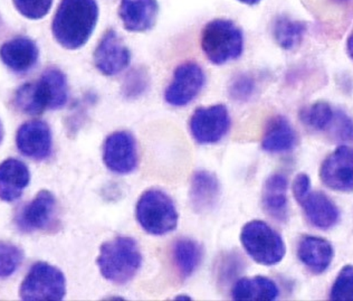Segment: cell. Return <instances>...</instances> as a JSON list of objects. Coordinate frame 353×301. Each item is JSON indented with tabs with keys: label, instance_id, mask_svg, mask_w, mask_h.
Segmentation results:
<instances>
[{
	"label": "cell",
	"instance_id": "cell-11",
	"mask_svg": "<svg viewBox=\"0 0 353 301\" xmlns=\"http://www.w3.org/2000/svg\"><path fill=\"white\" fill-rule=\"evenodd\" d=\"M57 213L55 196L48 191H41L19 211L16 216V225L24 233L48 231L57 223Z\"/></svg>",
	"mask_w": 353,
	"mask_h": 301
},
{
	"label": "cell",
	"instance_id": "cell-4",
	"mask_svg": "<svg viewBox=\"0 0 353 301\" xmlns=\"http://www.w3.org/2000/svg\"><path fill=\"white\" fill-rule=\"evenodd\" d=\"M139 225L148 234L161 236L176 230L179 221L172 198L161 189H148L140 198L136 207Z\"/></svg>",
	"mask_w": 353,
	"mask_h": 301
},
{
	"label": "cell",
	"instance_id": "cell-20",
	"mask_svg": "<svg viewBox=\"0 0 353 301\" xmlns=\"http://www.w3.org/2000/svg\"><path fill=\"white\" fill-rule=\"evenodd\" d=\"M300 204L303 207L306 219L315 228L329 230L338 224L340 220L339 208L323 193L310 192Z\"/></svg>",
	"mask_w": 353,
	"mask_h": 301
},
{
	"label": "cell",
	"instance_id": "cell-34",
	"mask_svg": "<svg viewBox=\"0 0 353 301\" xmlns=\"http://www.w3.org/2000/svg\"><path fill=\"white\" fill-rule=\"evenodd\" d=\"M347 50L351 59H353V33H351L350 36H349V39H347Z\"/></svg>",
	"mask_w": 353,
	"mask_h": 301
},
{
	"label": "cell",
	"instance_id": "cell-18",
	"mask_svg": "<svg viewBox=\"0 0 353 301\" xmlns=\"http://www.w3.org/2000/svg\"><path fill=\"white\" fill-rule=\"evenodd\" d=\"M30 169L21 160L10 158L0 164V200L17 201L30 185Z\"/></svg>",
	"mask_w": 353,
	"mask_h": 301
},
{
	"label": "cell",
	"instance_id": "cell-30",
	"mask_svg": "<svg viewBox=\"0 0 353 301\" xmlns=\"http://www.w3.org/2000/svg\"><path fill=\"white\" fill-rule=\"evenodd\" d=\"M21 15L30 19H41L48 15L53 0H14Z\"/></svg>",
	"mask_w": 353,
	"mask_h": 301
},
{
	"label": "cell",
	"instance_id": "cell-3",
	"mask_svg": "<svg viewBox=\"0 0 353 301\" xmlns=\"http://www.w3.org/2000/svg\"><path fill=\"white\" fill-rule=\"evenodd\" d=\"M201 50L209 62L224 66L239 59L244 50V35L233 21L217 18L201 32Z\"/></svg>",
	"mask_w": 353,
	"mask_h": 301
},
{
	"label": "cell",
	"instance_id": "cell-27",
	"mask_svg": "<svg viewBox=\"0 0 353 301\" xmlns=\"http://www.w3.org/2000/svg\"><path fill=\"white\" fill-rule=\"evenodd\" d=\"M24 259V253L17 245L0 241V278L10 277L17 271Z\"/></svg>",
	"mask_w": 353,
	"mask_h": 301
},
{
	"label": "cell",
	"instance_id": "cell-6",
	"mask_svg": "<svg viewBox=\"0 0 353 301\" xmlns=\"http://www.w3.org/2000/svg\"><path fill=\"white\" fill-rule=\"evenodd\" d=\"M68 98V80L57 68H48L37 82L26 86L25 101L34 115H41L45 110L61 109Z\"/></svg>",
	"mask_w": 353,
	"mask_h": 301
},
{
	"label": "cell",
	"instance_id": "cell-35",
	"mask_svg": "<svg viewBox=\"0 0 353 301\" xmlns=\"http://www.w3.org/2000/svg\"><path fill=\"white\" fill-rule=\"evenodd\" d=\"M239 3H245V5H250V6H254L261 1V0H239Z\"/></svg>",
	"mask_w": 353,
	"mask_h": 301
},
{
	"label": "cell",
	"instance_id": "cell-12",
	"mask_svg": "<svg viewBox=\"0 0 353 301\" xmlns=\"http://www.w3.org/2000/svg\"><path fill=\"white\" fill-rule=\"evenodd\" d=\"M322 183L339 193L353 192V148L340 146L327 156L320 168Z\"/></svg>",
	"mask_w": 353,
	"mask_h": 301
},
{
	"label": "cell",
	"instance_id": "cell-24",
	"mask_svg": "<svg viewBox=\"0 0 353 301\" xmlns=\"http://www.w3.org/2000/svg\"><path fill=\"white\" fill-rule=\"evenodd\" d=\"M171 257L178 275L183 279H188L201 264L203 246L192 239H179L172 245Z\"/></svg>",
	"mask_w": 353,
	"mask_h": 301
},
{
	"label": "cell",
	"instance_id": "cell-16",
	"mask_svg": "<svg viewBox=\"0 0 353 301\" xmlns=\"http://www.w3.org/2000/svg\"><path fill=\"white\" fill-rule=\"evenodd\" d=\"M221 187L215 174L208 171H197L192 175L189 188V200L194 212H212L221 198Z\"/></svg>",
	"mask_w": 353,
	"mask_h": 301
},
{
	"label": "cell",
	"instance_id": "cell-2",
	"mask_svg": "<svg viewBox=\"0 0 353 301\" xmlns=\"http://www.w3.org/2000/svg\"><path fill=\"white\" fill-rule=\"evenodd\" d=\"M97 263L105 280L123 286L138 275L142 254L136 240L118 236L102 244Z\"/></svg>",
	"mask_w": 353,
	"mask_h": 301
},
{
	"label": "cell",
	"instance_id": "cell-29",
	"mask_svg": "<svg viewBox=\"0 0 353 301\" xmlns=\"http://www.w3.org/2000/svg\"><path fill=\"white\" fill-rule=\"evenodd\" d=\"M330 298L332 300L353 301V266L342 269L334 284Z\"/></svg>",
	"mask_w": 353,
	"mask_h": 301
},
{
	"label": "cell",
	"instance_id": "cell-33",
	"mask_svg": "<svg viewBox=\"0 0 353 301\" xmlns=\"http://www.w3.org/2000/svg\"><path fill=\"white\" fill-rule=\"evenodd\" d=\"M311 192V180L306 174H299L293 183L294 197L300 203L309 193Z\"/></svg>",
	"mask_w": 353,
	"mask_h": 301
},
{
	"label": "cell",
	"instance_id": "cell-14",
	"mask_svg": "<svg viewBox=\"0 0 353 301\" xmlns=\"http://www.w3.org/2000/svg\"><path fill=\"white\" fill-rule=\"evenodd\" d=\"M16 144L18 150L30 159H48L53 151V136L48 124L41 120H32L23 124L17 131Z\"/></svg>",
	"mask_w": 353,
	"mask_h": 301
},
{
	"label": "cell",
	"instance_id": "cell-21",
	"mask_svg": "<svg viewBox=\"0 0 353 301\" xmlns=\"http://www.w3.org/2000/svg\"><path fill=\"white\" fill-rule=\"evenodd\" d=\"M288 178L283 174H273L263 187L262 204L265 212L276 221L284 222L289 216Z\"/></svg>",
	"mask_w": 353,
	"mask_h": 301
},
{
	"label": "cell",
	"instance_id": "cell-23",
	"mask_svg": "<svg viewBox=\"0 0 353 301\" xmlns=\"http://www.w3.org/2000/svg\"><path fill=\"white\" fill-rule=\"evenodd\" d=\"M279 295V287L266 277L243 278L236 281L232 289V297L239 301H273Z\"/></svg>",
	"mask_w": 353,
	"mask_h": 301
},
{
	"label": "cell",
	"instance_id": "cell-28",
	"mask_svg": "<svg viewBox=\"0 0 353 301\" xmlns=\"http://www.w3.org/2000/svg\"><path fill=\"white\" fill-rule=\"evenodd\" d=\"M149 77L143 70L137 68L130 72L125 77L123 86H122V95L128 100H134L145 95L149 88Z\"/></svg>",
	"mask_w": 353,
	"mask_h": 301
},
{
	"label": "cell",
	"instance_id": "cell-13",
	"mask_svg": "<svg viewBox=\"0 0 353 301\" xmlns=\"http://www.w3.org/2000/svg\"><path fill=\"white\" fill-rule=\"evenodd\" d=\"M131 62V53L118 33L109 30L104 34L94 52L95 68L106 77L123 72Z\"/></svg>",
	"mask_w": 353,
	"mask_h": 301
},
{
	"label": "cell",
	"instance_id": "cell-31",
	"mask_svg": "<svg viewBox=\"0 0 353 301\" xmlns=\"http://www.w3.org/2000/svg\"><path fill=\"white\" fill-rule=\"evenodd\" d=\"M255 90L254 81L246 75L234 79L230 86V95L236 101H248Z\"/></svg>",
	"mask_w": 353,
	"mask_h": 301
},
{
	"label": "cell",
	"instance_id": "cell-5",
	"mask_svg": "<svg viewBox=\"0 0 353 301\" xmlns=\"http://www.w3.org/2000/svg\"><path fill=\"white\" fill-rule=\"evenodd\" d=\"M241 242L248 255L262 266H275L285 257V243L282 236L268 223L259 220L244 225Z\"/></svg>",
	"mask_w": 353,
	"mask_h": 301
},
{
	"label": "cell",
	"instance_id": "cell-36",
	"mask_svg": "<svg viewBox=\"0 0 353 301\" xmlns=\"http://www.w3.org/2000/svg\"><path fill=\"white\" fill-rule=\"evenodd\" d=\"M3 124H1V122H0V142H3Z\"/></svg>",
	"mask_w": 353,
	"mask_h": 301
},
{
	"label": "cell",
	"instance_id": "cell-25",
	"mask_svg": "<svg viewBox=\"0 0 353 301\" xmlns=\"http://www.w3.org/2000/svg\"><path fill=\"white\" fill-rule=\"evenodd\" d=\"M305 30V24L302 21H293L288 17H279L274 23V39L284 50H293L301 44Z\"/></svg>",
	"mask_w": 353,
	"mask_h": 301
},
{
	"label": "cell",
	"instance_id": "cell-37",
	"mask_svg": "<svg viewBox=\"0 0 353 301\" xmlns=\"http://www.w3.org/2000/svg\"><path fill=\"white\" fill-rule=\"evenodd\" d=\"M339 1H347V0H339Z\"/></svg>",
	"mask_w": 353,
	"mask_h": 301
},
{
	"label": "cell",
	"instance_id": "cell-19",
	"mask_svg": "<svg viewBox=\"0 0 353 301\" xmlns=\"http://www.w3.org/2000/svg\"><path fill=\"white\" fill-rule=\"evenodd\" d=\"M297 257L310 271L320 275L331 266L334 252L327 240L307 235L302 237L299 243Z\"/></svg>",
	"mask_w": 353,
	"mask_h": 301
},
{
	"label": "cell",
	"instance_id": "cell-26",
	"mask_svg": "<svg viewBox=\"0 0 353 301\" xmlns=\"http://www.w3.org/2000/svg\"><path fill=\"white\" fill-rule=\"evenodd\" d=\"M334 113L332 108L327 102L320 101L313 106H310L309 109H305L301 115L306 126L312 128L314 130H325L332 122Z\"/></svg>",
	"mask_w": 353,
	"mask_h": 301
},
{
	"label": "cell",
	"instance_id": "cell-32",
	"mask_svg": "<svg viewBox=\"0 0 353 301\" xmlns=\"http://www.w3.org/2000/svg\"><path fill=\"white\" fill-rule=\"evenodd\" d=\"M332 124V131L336 138L342 139V140L353 139V122L345 113L339 111L336 115L333 117L331 124Z\"/></svg>",
	"mask_w": 353,
	"mask_h": 301
},
{
	"label": "cell",
	"instance_id": "cell-15",
	"mask_svg": "<svg viewBox=\"0 0 353 301\" xmlns=\"http://www.w3.org/2000/svg\"><path fill=\"white\" fill-rule=\"evenodd\" d=\"M159 14L158 0H121L119 7L124 28L133 33H145L156 25Z\"/></svg>",
	"mask_w": 353,
	"mask_h": 301
},
{
	"label": "cell",
	"instance_id": "cell-7",
	"mask_svg": "<svg viewBox=\"0 0 353 301\" xmlns=\"http://www.w3.org/2000/svg\"><path fill=\"white\" fill-rule=\"evenodd\" d=\"M66 295V279L57 266L46 262L32 266L19 290V295L26 301H59Z\"/></svg>",
	"mask_w": 353,
	"mask_h": 301
},
{
	"label": "cell",
	"instance_id": "cell-17",
	"mask_svg": "<svg viewBox=\"0 0 353 301\" xmlns=\"http://www.w3.org/2000/svg\"><path fill=\"white\" fill-rule=\"evenodd\" d=\"M39 50L35 41L27 37H16L0 48V59L16 73L30 71L39 61Z\"/></svg>",
	"mask_w": 353,
	"mask_h": 301
},
{
	"label": "cell",
	"instance_id": "cell-22",
	"mask_svg": "<svg viewBox=\"0 0 353 301\" xmlns=\"http://www.w3.org/2000/svg\"><path fill=\"white\" fill-rule=\"evenodd\" d=\"M296 133L291 122L282 115L268 122L262 139L263 150L270 154L289 153L296 146Z\"/></svg>",
	"mask_w": 353,
	"mask_h": 301
},
{
	"label": "cell",
	"instance_id": "cell-10",
	"mask_svg": "<svg viewBox=\"0 0 353 301\" xmlns=\"http://www.w3.org/2000/svg\"><path fill=\"white\" fill-rule=\"evenodd\" d=\"M103 162L115 174L128 175L136 171L139 164L136 138L129 131H117L104 142Z\"/></svg>",
	"mask_w": 353,
	"mask_h": 301
},
{
	"label": "cell",
	"instance_id": "cell-1",
	"mask_svg": "<svg viewBox=\"0 0 353 301\" xmlns=\"http://www.w3.org/2000/svg\"><path fill=\"white\" fill-rule=\"evenodd\" d=\"M97 18V0H62L52 25L54 37L64 48H81L94 32Z\"/></svg>",
	"mask_w": 353,
	"mask_h": 301
},
{
	"label": "cell",
	"instance_id": "cell-8",
	"mask_svg": "<svg viewBox=\"0 0 353 301\" xmlns=\"http://www.w3.org/2000/svg\"><path fill=\"white\" fill-rule=\"evenodd\" d=\"M189 128L194 142L214 145L226 136L230 128V115L224 104L198 108L192 113Z\"/></svg>",
	"mask_w": 353,
	"mask_h": 301
},
{
	"label": "cell",
	"instance_id": "cell-9",
	"mask_svg": "<svg viewBox=\"0 0 353 301\" xmlns=\"http://www.w3.org/2000/svg\"><path fill=\"white\" fill-rule=\"evenodd\" d=\"M205 82L206 75L197 63H183L176 68L174 77L165 89V102L176 108L188 106L199 95Z\"/></svg>",
	"mask_w": 353,
	"mask_h": 301
}]
</instances>
